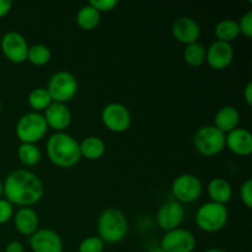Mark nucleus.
<instances>
[{
	"mask_svg": "<svg viewBox=\"0 0 252 252\" xmlns=\"http://www.w3.org/2000/svg\"><path fill=\"white\" fill-rule=\"evenodd\" d=\"M2 184L5 199L12 206L31 207L38 203L44 194L43 182L29 170H14L7 175Z\"/></svg>",
	"mask_w": 252,
	"mask_h": 252,
	"instance_id": "obj_1",
	"label": "nucleus"
},
{
	"mask_svg": "<svg viewBox=\"0 0 252 252\" xmlns=\"http://www.w3.org/2000/svg\"><path fill=\"white\" fill-rule=\"evenodd\" d=\"M46 150L52 164L61 169H71L81 159L79 143L65 132L52 134L47 140Z\"/></svg>",
	"mask_w": 252,
	"mask_h": 252,
	"instance_id": "obj_2",
	"label": "nucleus"
},
{
	"mask_svg": "<svg viewBox=\"0 0 252 252\" xmlns=\"http://www.w3.org/2000/svg\"><path fill=\"white\" fill-rule=\"evenodd\" d=\"M97 233L98 238L105 244L121 243L128 233L127 218L120 209H105L98 217Z\"/></svg>",
	"mask_w": 252,
	"mask_h": 252,
	"instance_id": "obj_3",
	"label": "nucleus"
},
{
	"mask_svg": "<svg viewBox=\"0 0 252 252\" xmlns=\"http://www.w3.org/2000/svg\"><path fill=\"white\" fill-rule=\"evenodd\" d=\"M197 226L204 233H218L225 228L229 220V211L226 206L207 202L202 204L194 217Z\"/></svg>",
	"mask_w": 252,
	"mask_h": 252,
	"instance_id": "obj_4",
	"label": "nucleus"
},
{
	"mask_svg": "<svg viewBox=\"0 0 252 252\" xmlns=\"http://www.w3.org/2000/svg\"><path fill=\"white\" fill-rule=\"evenodd\" d=\"M47 123L42 113L29 112L19 118L15 133L19 140L25 144H37L47 134Z\"/></svg>",
	"mask_w": 252,
	"mask_h": 252,
	"instance_id": "obj_5",
	"label": "nucleus"
},
{
	"mask_svg": "<svg viewBox=\"0 0 252 252\" xmlns=\"http://www.w3.org/2000/svg\"><path fill=\"white\" fill-rule=\"evenodd\" d=\"M193 145L203 157H216L225 148V134L214 126H204L194 133Z\"/></svg>",
	"mask_w": 252,
	"mask_h": 252,
	"instance_id": "obj_6",
	"label": "nucleus"
},
{
	"mask_svg": "<svg viewBox=\"0 0 252 252\" xmlns=\"http://www.w3.org/2000/svg\"><path fill=\"white\" fill-rule=\"evenodd\" d=\"M46 89L53 102L66 103L73 100L78 93V80L69 71H57L49 78Z\"/></svg>",
	"mask_w": 252,
	"mask_h": 252,
	"instance_id": "obj_7",
	"label": "nucleus"
},
{
	"mask_svg": "<svg viewBox=\"0 0 252 252\" xmlns=\"http://www.w3.org/2000/svg\"><path fill=\"white\" fill-rule=\"evenodd\" d=\"M203 186L196 175L182 174L174 180L171 186V192L175 197V201L179 203H192L198 201L201 197Z\"/></svg>",
	"mask_w": 252,
	"mask_h": 252,
	"instance_id": "obj_8",
	"label": "nucleus"
},
{
	"mask_svg": "<svg viewBox=\"0 0 252 252\" xmlns=\"http://www.w3.org/2000/svg\"><path fill=\"white\" fill-rule=\"evenodd\" d=\"M101 121L111 132L123 133L129 129L132 125V116L125 105L120 102H111L102 108Z\"/></svg>",
	"mask_w": 252,
	"mask_h": 252,
	"instance_id": "obj_9",
	"label": "nucleus"
},
{
	"mask_svg": "<svg viewBox=\"0 0 252 252\" xmlns=\"http://www.w3.org/2000/svg\"><path fill=\"white\" fill-rule=\"evenodd\" d=\"M29 43L20 32L10 31L1 37L0 49L5 58L14 64H22L27 61Z\"/></svg>",
	"mask_w": 252,
	"mask_h": 252,
	"instance_id": "obj_10",
	"label": "nucleus"
},
{
	"mask_svg": "<svg viewBox=\"0 0 252 252\" xmlns=\"http://www.w3.org/2000/svg\"><path fill=\"white\" fill-rule=\"evenodd\" d=\"M196 245L197 241L193 234L182 228L166 231L160 243L165 252H193Z\"/></svg>",
	"mask_w": 252,
	"mask_h": 252,
	"instance_id": "obj_11",
	"label": "nucleus"
},
{
	"mask_svg": "<svg viewBox=\"0 0 252 252\" xmlns=\"http://www.w3.org/2000/svg\"><path fill=\"white\" fill-rule=\"evenodd\" d=\"M185 218V208L177 201H167L162 204L157 213V223L165 231L180 228Z\"/></svg>",
	"mask_w": 252,
	"mask_h": 252,
	"instance_id": "obj_12",
	"label": "nucleus"
},
{
	"mask_svg": "<svg viewBox=\"0 0 252 252\" xmlns=\"http://www.w3.org/2000/svg\"><path fill=\"white\" fill-rule=\"evenodd\" d=\"M32 252H63L64 244L61 235L52 229H38L30 236Z\"/></svg>",
	"mask_w": 252,
	"mask_h": 252,
	"instance_id": "obj_13",
	"label": "nucleus"
},
{
	"mask_svg": "<svg viewBox=\"0 0 252 252\" xmlns=\"http://www.w3.org/2000/svg\"><path fill=\"white\" fill-rule=\"evenodd\" d=\"M234 61V48L231 43L214 41L207 48L206 62L214 70H224L229 68Z\"/></svg>",
	"mask_w": 252,
	"mask_h": 252,
	"instance_id": "obj_14",
	"label": "nucleus"
},
{
	"mask_svg": "<svg viewBox=\"0 0 252 252\" xmlns=\"http://www.w3.org/2000/svg\"><path fill=\"white\" fill-rule=\"evenodd\" d=\"M172 36L177 42L189 46L198 42L201 37V26L189 16H180L172 24Z\"/></svg>",
	"mask_w": 252,
	"mask_h": 252,
	"instance_id": "obj_15",
	"label": "nucleus"
},
{
	"mask_svg": "<svg viewBox=\"0 0 252 252\" xmlns=\"http://www.w3.org/2000/svg\"><path fill=\"white\" fill-rule=\"evenodd\" d=\"M44 121L48 129H53L56 133L65 132L71 125V112L65 103L52 102L43 113Z\"/></svg>",
	"mask_w": 252,
	"mask_h": 252,
	"instance_id": "obj_16",
	"label": "nucleus"
},
{
	"mask_svg": "<svg viewBox=\"0 0 252 252\" xmlns=\"http://www.w3.org/2000/svg\"><path fill=\"white\" fill-rule=\"evenodd\" d=\"M225 147L238 157H249L252 153V134L246 128H235L225 134Z\"/></svg>",
	"mask_w": 252,
	"mask_h": 252,
	"instance_id": "obj_17",
	"label": "nucleus"
},
{
	"mask_svg": "<svg viewBox=\"0 0 252 252\" xmlns=\"http://www.w3.org/2000/svg\"><path fill=\"white\" fill-rule=\"evenodd\" d=\"M14 225L15 229L24 236H31L38 230L39 218L31 207H21L16 213H14Z\"/></svg>",
	"mask_w": 252,
	"mask_h": 252,
	"instance_id": "obj_18",
	"label": "nucleus"
},
{
	"mask_svg": "<svg viewBox=\"0 0 252 252\" xmlns=\"http://www.w3.org/2000/svg\"><path fill=\"white\" fill-rule=\"evenodd\" d=\"M240 122V113L234 106H223L214 116V127L224 134L238 128Z\"/></svg>",
	"mask_w": 252,
	"mask_h": 252,
	"instance_id": "obj_19",
	"label": "nucleus"
},
{
	"mask_svg": "<svg viewBox=\"0 0 252 252\" xmlns=\"http://www.w3.org/2000/svg\"><path fill=\"white\" fill-rule=\"evenodd\" d=\"M207 192L211 202L225 206L233 197V187L223 177H216L211 180L207 186Z\"/></svg>",
	"mask_w": 252,
	"mask_h": 252,
	"instance_id": "obj_20",
	"label": "nucleus"
},
{
	"mask_svg": "<svg viewBox=\"0 0 252 252\" xmlns=\"http://www.w3.org/2000/svg\"><path fill=\"white\" fill-rule=\"evenodd\" d=\"M79 149H80L81 158H85L86 160H98L103 157L106 152V144L100 137L90 135L79 143Z\"/></svg>",
	"mask_w": 252,
	"mask_h": 252,
	"instance_id": "obj_21",
	"label": "nucleus"
},
{
	"mask_svg": "<svg viewBox=\"0 0 252 252\" xmlns=\"http://www.w3.org/2000/svg\"><path fill=\"white\" fill-rule=\"evenodd\" d=\"M78 26L84 31H93L98 26L101 21V14L94 9L90 4L84 5L78 10L75 16Z\"/></svg>",
	"mask_w": 252,
	"mask_h": 252,
	"instance_id": "obj_22",
	"label": "nucleus"
},
{
	"mask_svg": "<svg viewBox=\"0 0 252 252\" xmlns=\"http://www.w3.org/2000/svg\"><path fill=\"white\" fill-rule=\"evenodd\" d=\"M214 34L217 37V41L231 43L240 34L238 21H234L230 19L221 20L220 22L217 24L216 29H214Z\"/></svg>",
	"mask_w": 252,
	"mask_h": 252,
	"instance_id": "obj_23",
	"label": "nucleus"
},
{
	"mask_svg": "<svg viewBox=\"0 0 252 252\" xmlns=\"http://www.w3.org/2000/svg\"><path fill=\"white\" fill-rule=\"evenodd\" d=\"M53 102L48 90L46 88H36L30 91L27 103L31 107L32 112L41 113L48 108V106Z\"/></svg>",
	"mask_w": 252,
	"mask_h": 252,
	"instance_id": "obj_24",
	"label": "nucleus"
},
{
	"mask_svg": "<svg viewBox=\"0 0 252 252\" xmlns=\"http://www.w3.org/2000/svg\"><path fill=\"white\" fill-rule=\"evenodd\" d=\"M17 158L25 166H36L41 161L42 153L37 144L21 143L17 148Z\"/></svg>",
	"mask_w": 252,
	"mask_h": 252,
	"instance_id": "obj_25",
	"label": "nucleus"
},
{
	"mask_svg": "<svg viewBox=\"0 0 252 252\" xmlns=\"http://www.w3.org/2000/svg\"><path fill=\"white\" fill-rule=\"evenodd\" d=\"M207 48L199 42L189 44L184 49V59L189 66H201L206 63Z\"/></svg>",
	"mask_w": 252,
	"mask_h": 252,
	"instance_id": "obj_26",
	"label": "nucleus"
},
{
	"mask_svg": "<svg viewBox=\"0 0 252 252\" xmlns=\"http://www.w3.org/2000/svg\"><path fill=\"white\" fill-rule=\"evenodd\" d=\"M52 58V52L46 44L37 43L29 47L27 52V61L36 66H43L49 63Z\"/></svg>",
	"mask_w": 252,
	"mask_h": 252,
	"instance_id": "obj_27",
	"label": "nucleus"
},
{
	"mask_svg": "<svg viewBox=\"0 0 252 252\" xmlns=\"http://www.w3.org/2000/svg\"><path fill=\"white\" fill-rule=\"evenodd\" d=\"M105 243L98 236H89L79 245V252H103Z\"/></svg>",
	"mask_w": 252,
	"mask_h": 252,
	"instance_id": "obj_28",
	"label": "nucleus"
},
{
	"mask_svg": "<svg viewBox=\"0 0 252 252\" xmlns=\"http://www.w3.org/2000/svg\"><path fill=\"white\" fill-rule=\"evenodd\" d=\"M14 213V206L5 198H0V225L11 220Z\"/></svg>",
	"mask_w": 252,
	"mask_h": 252,
	"instance_id": "obj_29",
	"label": "nucleus"
},
{
	"mask_svg": "<svg viewBox=\"0 0 252 252\" xmlns=\"http://www.w3.org/2000/svg\"><path fill=\"white\" fill-rule=\"evenodd\" d=\"M240 199L244 203L246 208H252V181L251 180H246L243 185L240 186Z\"/></svg>",
	"mask_w": 252,
	"mask_h": 252,
	"instance_id": "obj_30",
	"label": "nucleus"
},
{
	"mask_svg": "<svg viewBox=\"0 0 252 252\" xmlns=\"http://www.w3.org/2000/svg\"><path fill=\"white\" fill-rule=\"evenodd\" d=\"M89 4L98 12H111L117 7L118 0H91Z\"/></svg>",
	"mask_w": 252,
	"mask_h": 252,
	"instance_id": "obj_31",
	"label": "nucleus"
},
{
	"mask_svg": "<svg viewBox=\"0 0 252 252\" xmlns=\"http://www.w3.org/2000/svg\"><path fill=\"white\" fill-rule=\"evenodd\" d=\"M239 31L243 33L246 38L252 37V11H248L241 16L240 21L238 22Z\"/></svg>",
	"mask_w": 252,
	"mask_h": 252,
	"instance_id": "obj_32",
	"label": "nucleus"
},
{
	"mask_svg": "<svg viewBox=\"0 0 252 252\" xmlns=\"http://www.w3.org/2000/svg\"><path fill=\"white\" fill-rule=\"evenodd\" d=\"M4 252H25L24 244L20 241H10L6 246H5Z\"/></svg>",
	"mask_w": 252,
	"mask_h": 252,
	"instance_id": "obj_33",
	"label": "nucleus"
},
{
	"mask_svg": "<svg viewBox=\"0 0 252 252\" xmlns=\"http://www.w3.org/2000/svg\"><path fill=\"white\" fill-rule=\"evenodd\" d=\"M12 2L10 0H0V19L6 16L11 11Z\"/></svg>",
	"mask_w": 252,
	"mask_h": 252,
	"instance_id": "obj_34",
	"label": "nucleus"
},
{
	"mask_svg": "<svg viewBox=\"0 0 252 252\" xmlns=\"http://www.w3.org/2000/svg\"><path fill=\"white\" fill-rule=\"evenodd\" d=\"M244 100H245L246 105L252 106V83L249 81L246 84L245 89H244Z\"/></svg>",
	"mask_w": 252,
	"mask_h": 252,
	"instance_id": "obj_35",
	"label": "nucleus"
},
{
	"mask_svg": "<svg viewBox=\"0 0 252 252\" xmlns=\"http://www.w3.org/2000/svg\"><path fill=\"white\" fill-rule=\"evenodd\" d=\"M204 252H228V251L223 250V249H219V248H211V249H207Z\"/></svg>",
	"mask_w": 252,
	"mask_h": 252,
	"instance_id": "obj_36",
	"label": "nucleus"
},
{
	"mask_svg": "<svg viewBox=\"0 0 252 252\" xmlns=\"http://www.w3.org/2000/svg\"><path fill=\"white\" fill-rule=\"evenodd\" d=\"M149 252H165V251L162 250L161 246H154V248L150 249Z\"/></svg>",
	"mask_w": 252,
	"mask_h": 252,
	"instance_id": "obj_37",
	"label": "nucleus"
},
{
	"mask_svg": "<svg viewBox=\"0 0 252 252\" xmlns=\"http://www.w3.org/2000/svg\"><path fill=\"white\" fill-rule=\"evenodd\" d=\"M2 197H4V184L0 181V198H2Z\"/></svg>",
	"mask_w": 252,
	"mask_h": 252,
	"instance_id": "obj_38",
	"label": "nucleus"
},
{
	"mask_svg": "<svg viewBox=\"0 0 252 252\" xmlns=\"http://www.w3.org/2000/svg\"><path fill=\"white\" fill-rule=\"evenodd\" d=\"M1 110H2V105H1V101H0V113H1Z\"/></svg>",
	"mask_w": 252,
	"mask_h": 252,
	"instance_id": "obj_39",
	"label": "nucleus"
},
{
	"mask_svg": "<svg viewBox=\"0 0 252 252\" xmlns=\"http://www.w3.org/2000/svg\"><path fill=\"white\" fill-rule=\"evenodd\" d=\"M0 252H4V251H0Z\"/></svg>",
	"mask_w": 252,
	"mask_h": 252,
	"instance_id": "obj_40",
	"label": "nucleus"
}]
</instances>
